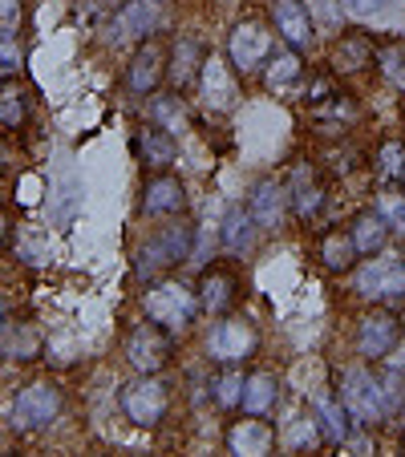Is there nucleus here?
Returning <instances> with one entry per match:
<instances>
[{
	"label": "nucleus",
	"instance_id": "f257e3e1",
	"mask_svg": "<svg viewBox=\"0 0 405 457\" xmlns=\"http://www.w3.org/2000/svg\"><path fill=\"white\" fill-rule=\"evenodd\" d=\"M187 259H195V223L190 219H174V223L158 227L139 247L134 271H139V279H158L166 271L182 268Z\"/></svg>",
	"mask_w": 405,
	"mask_h": 457
},
{
	"label": "nucleus",
	"instance_id": "f03ea898",
	"mask_svg": "<svg viewBox=\"0 0 405 457\" xmlns=\"http://www.w3.org/2000/svg\"><path fill=\"white\" fill-rule=\"evenodd\" d=\"M336 397L345 405L349 421L353 429L373 433L381 421H385V401H381V388H377V372L373 369H345L341 372V385H336Z\"/></svg>",
	"mask_w": 405,
	"mask_h": 457
},
{
	"label": "nucleus",
	"instance_id": "7ed1b4c3",
	"mask_svg": "<svg viewBox=\"0 0 405 457\" xmlns=\"http://www.w3.org/2000/svg\"><path fill=\"white\" fill-rule=\"evenodd\" d=\"M142 308H147V316L155 320V324L171 328L174 337H179L182 328H190L195 316L203 312L198 308V292H190L179 279H158V284H150L147 292H142Z\"/></svg>",
	"mask_w": 405,
	"mask_h": 457
},
{
	"label": "nucleus",
	"instance_id": "20e7f679",
	"mask_svg": "<svg viewBox=\"0 0 405 457\" xmlns=\"http://www.w3.org/2000/svg\"><path fill=\"white\" fill-rule=\"evenodd\" d=\"M272 53H276V33H272L264 21H256V17L235 21L232 37H227V61H232V70L240 73V78L264 73Z\"/></svg>",
	"mask_w": 405,
	"mask_h": 457
},
{
	"label": "nucleus",
	"instance_id": "39448f33",
	"mask_svg": "<svg viewBox=\"0 0 405 457\" xmlns=\"http://www.w3.org/2000/svg\"><path fill=\"white\" fill-rule=\"evenodd\" d=\"M118 401H122L126 421L139 425V429H158L166 421V413H171V393L158 380V372H139V377L122 388Z\"/></svg>",
	"mask_w": 405,
	"mask_h": 457
},
{
	"label": "nucleus",
	"instance_id": "423d86ee",
	"mask_svg": "<svg viewBox=\"0 0 405 457\" xmlns=\"http://www.w3.org/2000/svg\"><path fill=\"white\" fill-rule=\"evenodd\" d=\"M357 295L373 303H405V255H369L357 268Z\"/></svg>",
	"mask_w": 405,
	"mask_h": 457
},
{
	"label": "nucleus",
	"instance_id": "0eeeda50",
	"mask_svg": "<svg viewBox=\"0 0 405 457\" xmlns=\"http://www.w3.org/2000/svg\"><path fill=\"white\" fill-rule=\"evenodd\" d=\"M122 353H126V364L134 372H163V369H171V361H174V332L147 316V324H139V328L126 337Z\"/></svg>",
	"mask_w": 405,
	"mask_h": 457
},
{
	"label": "nucleus",
	"instance_id": "6e6552de",
	"mask_svg": "<svg viewBox=\"0 0 405 457\" xmlns=\"http://www.w3.org/2000/svg\"><path fill=\"white\" fill-rule=\"evenodd\" d=\"M61 388L53 385V380H33V385H25L17 393V401H13V429L17 433H37V429H49L53 421H57L61 413Z\"/></svg>",
	"mask_w": 405,
	"mask_h": 457
},
{
	"label": "nucleus",
	"instance_id": "1a4fd4ad",
	"mask_svg": "<svg viewBox=\"0 0 405 457\" xmlns=\"http://www.w3.org/2000/svg\"><path fill=\"white\" fill-rule=\"evenodd\" d=\"M401 337H405L401 316H397L393 308H373V312H365L361 324H357V353L369 364H381L401 345Z\"/></svg>",
	"mask_w": 405,
	"mask_h": 457
},
{
	"label": "nucleus",
	"instance_id": "9d476101",
	"mask_svg": "<svg viewBox=\"0 0 405 457\" xmlns=\"http://www.w3.org/2000/svg\"><path fill=\"white\" fill-rule=\"evenodd\" d=\"M256 348H259L256 324L243 316H232V312L219 320L207 337V356L215 364H243L248 356H256Z\"/></svg>",
	"mask_w": 405,
	"mask_h": 457
},
{
	"label": "nucleus",
	"instance_id": "9b49d317",
	"mask_svg": "<svg viewBox=\"0 0 405 457\" xmlns=\"http://www.w3.org/2000/svg\"><path fill=\"white\" fill-rule=\"evenodd\" d=\"M166 65H171V49H166L158 37H147V41L134 49L130 65H126V86H130V94H139V97L158 94V86L166 81Z\"/></svg>",
	"mask_w": 405,
	"mask_h": 457
},
{
	"label": "nucleus",
	"instance_id": "f8f14e48",
	"mask_svg": "<svg viewBox=\"0 0 405 457\" xmlns=\"http://www.w3.org/2000/svg\"><path fill=\"white\" fill-rule=\"evenodd\" d=\"M195 292H198V308L203 312L227 316V312H235V303H240V276H235L232 268H224V263H211V268H203Z\"/></svg>",
	"mask_w": 405,
	"mask_h": 457
},
{
	"label": "nucleus",
	"instance_id": "ddd939ff",
	"mask_svg": "<svg viewBox=\"0 0 405 457\" xmlns=\"http://www.w3.org/2000/svg\"><path fill=\"white\" fill-rule=\"evenodd\" d=\"M267 12H272V29H276V37L288 45V49L304 53L312 41H316V29H312L308 9H304L300 0H272Z\"/></svg>",
	"mask_w": 405,
	"mask_h": 457
},
{
	"label": "nucleus",
	"instance_id": "4468645a",
	"mask_svg": "<svg viewBox=\"0 0 405 457\" xmlns=\"http://www.w3.org/2000/svg\"><path fill=\"white\" fill-rule=\"evenodd\" d=\"M45 353V337L33 320H0V356H9L17 364H33Z\"/></svg>",
	"mask_w": 405,
	"mask_h": 457
},
{
	"label": "nucleus",
	"instance_id": "2eb2a0df",
	"mask_svg": "<svg viewBox=\"0 0 405 457\" xmlns=\"http://www.w3.org/2000/svg\"><path fill=\"white\" fill-rule=\"evenodd\" d=\"M373 57H377V41H373L369 33H361V29H353V33H341V37H336L328 65H333L336 78H353V73L369 70Z\"/></svg>",
	"mask_w": 405,
	"mask_h": 457
},
{
	"label": "nucleus",
	"instance_id": "dca6fc26",
	"mask_svg": "<svg viewBox=\"0 0 405 457\" xmlns=\"http://www.w3.org/2000/svg\"><path fill=\"white\" fill-rule=\"evenodd\" d=\"M134 154H139L142 170L163 174V170H171V166H174V158H179V146H174V134H171V129L147 121V126L134 134Z\"/></svg>",
	"mask_w": 405,
	"mask_h": 457
},
{
	"label": "nucleus",
	"instance_id": "f3484780",
	"mask_svg": "<svg viewBox=\"0 0 405 457\" xmlns=\"http://www.w3.org/2000/svg\"><path fill=\"white\" fill-rule=\"evenodd\" d=\"M198 89L207 94L211 110L224 113V110H232L235 97H240V73L232 70V61L207 57V61H203V73H198Z\"/></svg>",
	"mask_w": 405,
	"mask_h": 457
},
{
	"label": "nucleus",
	"instance_id": "a211bd4d",
	"mask_svg": "<svg viewBox=\"0 0 405 457\" xmlns=\"http://www.w3.org/2000/svg\"><path fill=\"white\" fill-rule=\"evenodd\" d=\"M248 211L256 219L259 231H276L288 215V187L276 179H259L251 187V199H248Z\"/></svg>",
	"mask_w": 405,
	"mask_h": 457
},
{
	"label": "nucleus",
	"instance_id": "6ab92c4d",
	"mask_svg": "<svg viewBox=\"0 0 405 457\" xmlns=\"http://www.w3.org/2000/svg\"><path fill=\"white\" fill-rule=\"evenodd\" d=\"M288 203H292V215L300 219V223H308V219L320 215V207H325V182H320L316 166L300 162L292 170V182H288Z\"/></svg>",
	"mask_w": 405,
	"mask_h": 457
},
{
	"label": "nucleus",
	"instance_id": "aec40b11",
	"mask_svg": "<svg viewBox=\"0 0 405 457\" xmlns=\"http://www.w3.org/2000/svg\"><path fill=\"white\" fill-rule=\"evenodd\" d=\"M182 207H187V187L171 170L150 174L142 187V211L147 215H179Z\"/></svg>",
	"mask_w": 405,
	"mask_h": 457
},
{
	"label": "nucleus",
	"instance_id": "412c9836",
	"mask_svg": "<svg viewBox=\"0 0 405 457\" xmlns=\"http://www.w3.org/2000/svg\"><path fill=\"white\" fill-rule=\"evenodd\" d=\"M203 49H198L190 37L171 45V65H166V81H171L174 94H190L198 89V73H203Z\"/></svg>",
	"mask_w": 405,
	"mask_h": 457
},
{
	"label": "nucleus",
	"instance_id": "4be33fe9",
	"mask_svg": "<svg viewBox=\"0 0 405 457\" xmlns=\"http://www.w3.org/2000/svg\"><path fill=\"white\" fill-rule=\"evenodd\" d=\"M227 449L232 453H248V457H264L276 449V429L267 421H259L256 413H248L243 421H235L227 429Z\"/></svg>",
	"mask_w": 405,
	"mask_h": 457
},
{
	"label": "nucleus",
	"instance_id": "5701e85b",
	"mask_svg": "<svg viewBox=\"0 0 405 457\" xmlns=\"http://www.w3.org/2000/svg\"><path fill=\"white\" fill-rule=\"evenodd\" d=\"M316 259H320V268L328 271V276H345V271L357 268V259H361V251H357L353 235L349 231H325L316 243Z\"/></svg>",
	"mask_w": 405,
	"mask_h": 457
},
{
	"label": "nucleus",
	"instance_id": "b1692460",
	"mask_svg": "<svg viewBox=\"0 0 405 457\" xmlns=\"http://www.w3.org/2000/svg\"><path fill=\"white\" fill-rule=\"evenodd\" d=\"M276 405H280V377L276 372H267V369L248 372V377H243V401H240L243 413L264 417V413H276Z\"/></svg>",
	"mask_w": 405,
	"mask_h": 457
},
{
	"label": "nucleus",
	"instance_id": "393cba45",
	"mask_svg": "<svg viewBox=\"0 0 405 457\" xmlns=\"http://www.w3.org/2000/svg\"><path fill=\"white\" fill-rule=\"evenodd\" d=\"M312 417H316V425H320V433H325L328 445H345L349 433H353V421H349L341 397H328V393L316 397L312 401Z\"/></svg>",
	"mask_w": 405,
	"mask_h": 457
},
{
	"label": "nucleus",
	"instance_id": "a878e982",
	"mask_svg": "<svg viewBox=\"0 0 405 457\" xmlns=\"http://www.w3.org/2000/svg\"><path fill=\"white\" fill-rule=\"evenodd\" d=\"M29 110H33L29 86H21L17 78L0 81V129H21L29 121Z\"/></svg>",
	"mask_w": 405,
	"mask_h": 457
},
{
	"label": "nucleus",
	"instance_id": "bb28decb",
	"mask_svg": "<svg viewBox=\"0 0 405 457\" xmlns=\"http://www.w3.org/2000/svg\"><path fill=\"white\" fill-rule=\"evenodd\" d=\"M114 29H118V37H139V41H147V37L158 29V4H147V0H126L122 12L114 17Z\"/></svg>",
	"mask_w": 405,
	"mask_h": 457
},
{
	"label": "nucleus",
	"instance_id": "cd10ccee",
	"mask_svg": "<svg viewBox=\"0 0 405 457\" xmlns=\"http://www.w3.org/2000/svg\"><path fill=\"white\" fill-rule=\"evenodd\" d=\"M349 235H353L357 251L369 259V255H377V251H385V243H389V223L381 219V211H361V215L353 219V227H349Z\"/></svg>",
	"mask_w": 405,
	"mask_h": 457
},
{
	"label": "nucleus",
	"instance_id": "c85d7f7f",
	"mask_svg": "<svg viewBox=\"0 0 405 457\" xmlns=\"http://www.w3.org/2000/svg\"><path fill=\"white\" fill-rule=\"evenodd\" d=\"M256 219H251L248 207H232L224 219V251H232V255H243V251H251V243H256Z\"/></svg>",
	"mask_w": 405,
	"mask_h": 457
},
{
	"label": "nucleus",
	"instance_id": "c756f323",
	"mask_svg": "<svg viewBox=\"0 0 405 457\" xmlns=\"http://www.w3.org/2000/svg\"><path fill=\"white\" fill-rule=\"evenodd\" d=\"M304 78V65H300V53L284 49V53H272L264 65V86L267 89H288Z\"/></svg>",
	"mask_w": 405,
	"mask_h": 457
},
{
	"label": "nucleus",
	"instance_id": "7c9ffc66",
	"mask_svg": "<svg viewBox=\"0 0 405 457\" xmlns=\"http://www.w3.org/2000/svg\"><path fill=\"white\" fill-rule=\"evenodd\" d=\"M377 70L381 78L389 81V86L405 89V41L401 37H385V41H377Z\"/></svg>",
	"mask_w": 405,
	"mask_h": 457
},
{
	"label": "nucleus",
	"instance_id": "2f4dec72",
	"mask_svg": "<svg viewBox=\"0 0 405 457\" xmlns=\"http://www.w3.org/2000/svg\"><path fill=\"white\" fill-rule=\"evenodd\" d=\"M150 121L163 129H171V134H182L187 129V105H182V94H158L150 97Z\"/></svg>",
	"mask_w": 405,
	"mask_h": 457
},
{
	"label": "nucleus",
	"instance_id": "473e14b6",
	"mask_svg": "<svg viewBox=\"0 0 405 457\" xmlns=\"http://www.w3.org/2000/svg\"><path fill=\"white\" fill-rule=\"evenodd\" d=\"M373 170H377V179L385 182V187L401 182V174H405V142L401 138H385V142H381L377 158H373Z\"/></svg>",
	"mask_w": 405,
	"mask_h": 457
},
{
	"label": "nucleus",
	"instance_id": "72a5a7b5",
	"mask_svg": "<svg viewBox=\"0 0 405 457\" xmlns=\"http://www.w3.org/2000/svg\"><path fill=\"white\" fill-rule=\"evenodd\" d=\"M304 9L316 33H345V0H304Z\"/></svg>",
	"mask_w": 405,
	"mask_h": 457
},
{
	"label": "nucleus",
	"instance_id": "f704fd0d",
	"mask_svg": "<svg viewBox=\"0 0 405 457\" xmlns=\"http://www.w3.org/2000/svg\"><path fill=\"white\" fill-rule=\"evenodd\" d=\"M308 110H312V118H316V121H353L357 118V102L345 94V89L328 94L325 102H312Z\"/></svg>",
	"mask_w": 405,
	"mask_h": 457
},
{
	"label": "nucleus",
	"instance_id": "c9c22d12",
	"mask_svg": "<svg viewBox=\"0 0 405 457\" xmlns=\"http://www.w3.org/2000/svg\"><path fill=\"white\" fill-rule=\"evenodd\" d=\"M215 405L219 409H240V401H243V372H240V364H224V372L215 377Z\"/></svg>",
	"mask_w": 405,
	"mask_h": 457
},
{
	"label": "nucleus",
	"instance_id": "e433bc0d",
	"mask_svg": "<svg viewBox=\"0 0 405 457\" xmlns=\"http://www.w3.org/2000/svg\"><path fill=\"white\" fill-rule=\"evenodd\" d=\"M320 441H325V433H320L316 417H308V413L292 417V425L284 429V445H288V449H296V453H304V449L320 445Z\"/></svg>",
	"mask_w": 405,
	"mask_h": 457
},
{
	"label": "nucleus",
	"instance_id": "4c0bfd02",
	"mask_svg": "<svg viewBox=\"0 0 405 457\" xmlns=\"http://www.w3.org/2000/svg\"><path fill=\"white\" fill-rule=\"evenodd\" d=\"M377 388H381V401H385V417H393L405 405V372L377 369Z\"/></svg>",
	"mask_w": 405,
	"mask_h": 457
},
{
	"label": "nucleus",
	"instance_id": "58836bf2",
	"mask_svg": "<svg viewBox=\"0 0 405 457\" xmlns=\"http://www.w3.org/2000/svg\"><path fill=\"white\" fill-rule=\"evenodd\" d=\"M377 211H381V219L389 223V231L405 235V190L385 187V190L377 195Z\"/></svg>",
	"mask_w": 405,
	"mask_h": 457
},
{
	"label": "nucleus",
	"instance_id": "ea45409f",
	"mask_svg": "<svg viewBox=\"0 0 405 457\" xmlns=\"http://www.w3.org/2000/svg\"><path fill=\"white\" fill-rule=\"evenodd\" d=\"M25 25V0H0V37H17Z\"/></svg>",
	"mask_w": 405,
	"mask_h": 457
},
{
	"label": "nucleus",
	"instance_id": "a19ab883",
	"mask_svg": "<svg viewBox=\"0 0 405 457\" xmlns=\"http://www.w3.org/2000/svg\"><path fill=\"white\" fill-rule=\"evenodd\" d=\"M21 61H25V53H21L17 37H0V81H4V78H17Z\"/></svg>",
	"mask_w": 405,
	"mask_h": 457
},
{
	"label": "nucleus",
	"instance_id": "79ce46f5",
	"mask_svg": "<svg viewBox=\"0 0 405 457\" xmlns=\"http://www.w3.org/2000/svg\"><path fill=\"white\" fill-rule=\"evenodd\" d=\"M385 0H345V9H353V12H373V9H381Z\"/></svg>",
	"mask_w": 405,
	"mask_h": 457
},
{
	"label": "nucleus",
	"instance_id": "37998d69",
	"mask_svg": "<svg viewBox=\"0 0 405 457\" xmlns=\"http://www.w3.org/2000/svg\"><path fill=\"white\" fill-rule=\"evenodd\" d=\"M9 231H13V227H9V215H4V211H0V251L9 247Z\"/></svg>",
	"mask_w": 405,
	"mask_h": 457
},
{
	"label": "nucleus",
	"instance_id": "c03bdc74",
	"mask_svg": "<svg viewBox=\"0 0 405 457\" xmlns=\"http://www.w3.org/2000/svg\"><path fill=\"white\" fill-rule=\"evenodd\" d=\"M4 162H9V154H4V146H0V170H4Z\"/></svg>",
	"mask_w": 405,
	"mask_h": 457
},
{
	"label": "nucleus",
	"instance_id": "a18cd8bd",
	"mask_svg": "<svg viewBox=\"0 0 405 457\" xmlns=\"http://www.w3.org/2000/svg\"><path fill=\"white\" fill-rule=\"evenodd\" d=\"M4 316H9V308H4V300H0V320H4Z\"/></svg>",
	"mask_w": 405,
	"mask_h": 457
},
{
	"label": "nucleus",
	"instance_id": "49530a36",
	"mask_svg": "<svg viewBox=\"0 0 405 457\" xmlns=\"http://www.w3.org/2000/svg\"><path fill=\"white\" fill-rule=\"evenodd\" d=\"M147 4H163V0H147Z\"/></svg>",
	"mask_w": 405,
	"mask_h": 457
},
{
	"label": "nucleus",
	"instance_id": "de8ad7c7",
	"mask_svg": "<svg viewBox=\"0 0 405 457\" xmlns=\"http://www.w3.org/2000/svg\"><path fill=\"white\" fill-rule=\"evenodd\" d=\"M401 453H405V437H401Z\"/></svg>",
	"mask_w": 405,
	"mask_h": 457
},
{
	"label": "nucleus",
	"instance_id": "09e8293b",
	"mask_svg": "<svg viewBox=\"0 0 405 457\" xmlns=\"http://www.w3.org/2000/svg\"><path fill=\"white\" fill-rule=\"evenodd\" d=\"M401 190H405V174H401Z\"/></svg>",
	"mask_w": 405,
	"mask_h": 457
}]
</instances>
